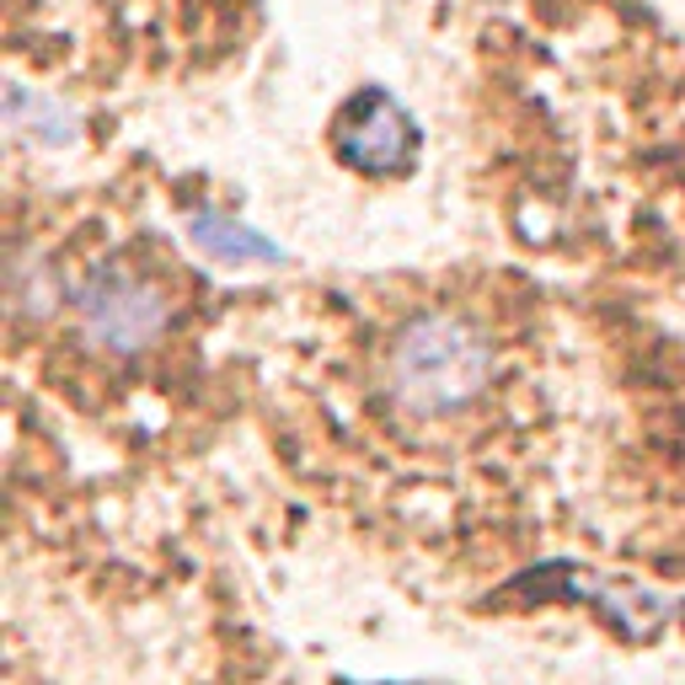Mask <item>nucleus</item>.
<instances>
[{
	"instance_id": "obj_1",
	"label": "nucleus",
	"mask_w": 685,
	"mask_h": 685,
	"mask_svg": "<svg viewBox=\"0 0 685 685\" xmlns=\"http://www.w3.org/2000/svg\"><path fill=\"white\" fill-rule=\"evenodd\" d=\"M493 380V343L461 311H412L386 349V386L407 418H455Z\"/></svg>"
},
{
	"instance_id": "obj_2",
	"label": "nucleus",
	"mask_w": 685,
	"mask_h": 685,
	"mask_svg": "<svg viewBox=\"0 0 685 685\" xmlns=\"http://www.w3.org/2000/svg\"><path fill=\"white\" fill-rule=\"evenodd\" d=\"M332 156L360 177H407L423 156V129L402 97L386 86H360L332 119Z\"/></svg>"
},
{
	"instance_id": "obj_3",
	"label": "nucleus",
	"mask_w": 685,
	"mask_h": 685,
	"mask_svg": "<svg viewBox=\"0 0 685 685\" xmlns=\"http://www.w3.org/2000/svg\"><path fill=\"white\" fill-rule=\"evenodd\" d=\"M76 311L86 332L113 354H140L166 332V295L123 263H102L86 274L76 289Z\"/></svg>"
},
{
	"instance_id": "obj_4",
	"label": "nucleus",
	"mask_w": 685,
	"mask_h": 685,
	"mask_svg": "<svg viewBox=\"0 0 685 685\" xmlns=\"http://www.w3.org/2000/svg\"><path fill=\"white\" fill-rule=\"evenodd\" d=\"M188 242L199 246L209 263H225V268H279L284 246L274 236H263L257 225H246L225 209H199L188 220Z\"/></svg>"
},
{
	"instance_id": "obj_5",
	"label": "nucleus",
	"mask_w": 685,
	"mask_h": 685,
	"mask_svg": "<svg viewBox=\"0 0 685 685\" xmlns=\"http://www.w3.org/2000/svg\"><path fill=\"white\" fill-rule=\"evenodd\" d=\"M5 123H11V134H22L33 145H48V151L76 145V113L59 97L38 91V86H22V81L5 86Z\"/></svg>"
},
{
	"instance_id": "obj_6",
	"label": "nucleus",
	"mask_w": 685,
	"mask_h": 685,
	"mask_svg": "<svg viewBox=\"0 0 685 685\" xmlns=\"http://www.w3.org/2000/svg\"><path fill=\"white\" fill-rule=\"evenodd\" d=\"M11 295H16V306L27 311V317H54V306H59V284L54 274L43 268V257H22L16 263V274H11Z\"/></svg>"
}]
</instances>
